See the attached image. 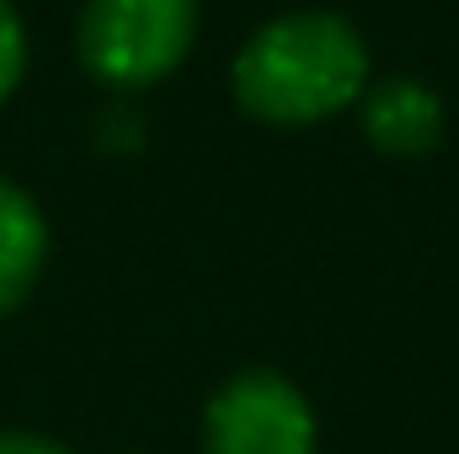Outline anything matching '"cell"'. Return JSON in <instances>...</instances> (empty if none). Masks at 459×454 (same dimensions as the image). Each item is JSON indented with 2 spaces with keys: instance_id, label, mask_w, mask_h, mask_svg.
<instances>
[{
  "instance_id": "obj_7",
  "label": "cell",
  "mask_w": 459,
  "mask_h": 454,
  "mask_svg": "<svg viewBox=\"0 0 459 454\" xmlns=\"http://www.w3.org/2000/svg\"><path fill=\"white\" fill-rule=\"evenodd\" d=\"M0 454H70V450L54 444V439H43V433H22V428H11V433H0Z\"/></svg>"
},
{
  "instance_id": "obj_2",
  "label": "cell",
  "mask_w": 459,
  "mask_h": 454,
  "mask_svg": "<svg viewBox=\"0 0 459 454\" xmlns=\"http://www.w3.org/2000/svg\"><path fill=\"white\" fill-rule=\"evenodd\" d=\"M198 0H91L81 11V59L113 86H150L187 54Z\"/></svg>"
},
{
  "instance_id": "obj_6",
  "label": "cell",
  "mask_w": 459,
  "mask_h": 454,
  "mask_svg": "<svg viewBox=\"0 0 459 454\" xmlns=\"http://www.w3.org/2000/svg\"><path fill=\"white\" fill-rule=\"evenodd\" d=\"M22 65H27V38H22V22L16 11L0 0V102L11 97V86L22 81Z\"/></svg>"
},
{
  "instance_id": "obj_3",
  "label": "cell",
  "mask_w": 459,
  "mask_h": 454,
  "mask_svg": "<svg viewBox=\"0 0 459 454\" xmlns=\"http://www.w3.org/2000/svg\"><path fill=\"white\" fill-rule=\"evenodd\" d=\"M209 454H316V417L305 396L267 369L230 380L204 417Z\"/></svg>"
},
{
  "instance_id": "obj_5",
  "label": "cell",
  "mask_w": 459,
  "mask_h": 454,
  "mask_svg": "<svg viewBox=\"0 0 459 454\" xmlns=\"http://www.w3.org/2000/svg\"><path fill=\"white\" fill-rule=\"evenodd\" d=\"M43 257H48L43 209L16 182H0V316L16 310L32 294V284L43 273Z\"/></svg>"
},
{
  "instance_id": "obj_4",
  "label": "cell",
  "mask_w": 459,
  "mask_h": 454,
  "mask_svg": "<svg viewBox=\"0 0 459 454\" xmlns=\"http://www.w3.org/2000/svg\"><path fill=\"white\" fill-rule=\"evenodd\" d=\"M363 134L385 155H422L444 134V108L422 81L395 75V81H379L363 97Z\"/></svg>"
},
{
  "instance_id": "obj_1",
  "label": "cell",
  "mask_w": 459,
  "mask_h": 454,
  "mask_svg": "<svg viewBox=\"0 0 459 454\" xmlns=\"http://www.w3.org/2000/svg\"><path fill=\"white\" fill-rule=\"evenodd\" d=\"M363 38L332 11H294L267 22L235 59L240 108L267 123H310L363 92Z\"/></svg>"
}]
</instances>
